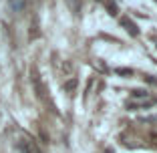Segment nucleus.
<instances>
[{"label": "nucleus", "instance_id": "obj_2", "mask_svg": "<svg viewBox=\"0 0 157 153\" xmlns=\"http://www.w3.org/2000/svg\"><path fill=\"white\" fill-rule=\"evenodd\" d=\"M121 24H123V26L127 28V33H129L131 36H137V34H139V28H137V24H135L133 20L129 18V16H121Z\"/></svg>", "mask_w": 157, "mask_h": 153}, {"label": "nucleus", "instance_id": "obj_8", "mask_svg": "<svg viewBox=\"0 0 157 153\" xmlns=\"http://www.w3.org/2000/svg\"><path fill=\"white\" fill-rule=\"evenodd\" d=\"M147 83H153V85H157V79H151V77H147Z\"/></svg>", "mask_w": 157, "mask_h": 153}, {"label": "nucleus", "instance_id": "obj_5", "mask_svg": "<svg viewBox=\"0 0 157 153\" xmlns=\"http://www.w3.org/2000/svg\"><path fill=\"white\" fill-rule=\"evenodd\" d=\"M117 73H119V75H131L133 71H131V69H117Z\"/></svg>", "mask_w": 157, "mask_h": 153}, {"label": "nucleus", "instance_id": "obj_6", "mask_svg": "<svg viewBox=\"0 0 157 153\" xmlns=\"http://www.w3.org/2000/svg\"><path fill=\"white\" fill-rule=\"evenodd\" d=\"M107 6H109V10H111V14H117V8H115V4H113V2H107Z\"/></svg>", "mask_w": 157, "mask_h": 153}, {"label": "nucleus", "instance_id": "obj_1", "mask_svg": "<svg viewBox=\"0 0 157 153\" xmlns=\"http://www.w3.org/2000/svg\"><path fill=\"white\" fill-rule=\"evenodd\" d=\"M153 103H157V97H151L145 91H133L131 99L127 101V109L135 111V109H145V107H151Z\"/></svg>", "mask_w": 157, "mask_h": 153}, {"label": "nucleus", "instance_id": "obj_3", "mask_svg": "<svg viewBox=\"0 0 157 153\" xmlns=\"http://www.w3.org/2000/svg\"><path fill=\"white\" fill-rule=\"evenodd\" d=\"M6 6H8L10 12L18 14V12H22V10L26 8V0H8V2H6Z\"/></svg>", "mask_w": 157, "mask_h": 153}, {"label": "nucleus", "instance_id": "obj_7", "mask_svg": "<svg viewBox=\"0 0 157 153\" xmlns=\"http://www.w3.org/2000/svg\"><path fill=\"white\" fill-rule=\"evenodd\" d=\"M151 141H153V143H157V127L151 131Z\"/></svg>", "mask_w": 157, "mask_h": 153}, {"label": "nucleus", "instance_id": "obj_4", "mask_svg": "<svg viewBox=\"0 0 157 153\" xmlns=\"http://www.w3.org/2000/svg\"><path fill=\"white\" fill-rule=\"evenodd\" d=\"M18 147H20V151H22V153H40L33 143H28V141H20Z\"/></svg>", "mask_w": 157, "mask_h": 153}]
</instances>
